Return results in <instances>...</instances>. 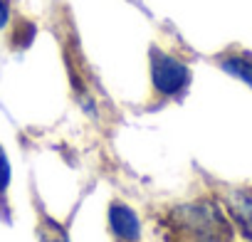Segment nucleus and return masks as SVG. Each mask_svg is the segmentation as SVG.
<instances>
[{
    "instance_id": "nucleus-1",
    "label": "nucleus",
    "mask_w": 252,
    "mask_h": 242,
    "mask_svg": "<svg viewBox=\"0 0 252 242\" xmlns=\"http://www.w3.org/2000/svg\"><path fill=\"white\" fill-rule=\"evenodd\" d=\"M151 79H154V87L161 94L173 96L188 84L190 72L176 57H171V55H166L161 50H154L151 52Z\"/></svg>"
},
{
    "instance_id": "nucleus-2",
    "label": "nucleus",
    "mask_w": 252,
    "mask_h": 242,
    "mask_svg": "<svg viewBox=\"0 0 252 242\" xmlns=\"http://www.w3.org/2000/svg\"><path fill=\"white\" fill-rule=\"evenodd\" d=\"M186 225L200 235H213V230H225L227 232V225L225 220L220 217V212L210 205V203H198V205H188L181 210Z\"/></svg>"
},
{
    "instance_id": "nucleus-3",
    "label": "nucleus",
    "mask_w": 252,
    "mask_h": 242,
    "mask_svg": "<svg viewBox=\"0 0 252 242\" xmlns=\"http://www.w3.org/2000/svg\"><path fill=\"white\" fill-rule=\"evenodd\" d=\"M109 225L114 230L116 237L121 240H139L141 237V222L136 217V212L129 208V205H124V203H114L111 210H109Z\"/></svg>"
},
{
    "instance_id": "nucleus-4",
    "label": "nucleus",
    "mask_w": 252,
    "mask_h": 242,
    "mask_svg": "<svg viewBox=\"0 0 252 242\" xmlns=\"http://www.w3.org/2000/svg\"><path fill=\"white\" fill-rule=\"evenodd\" d=\"M227 208H230L232 220L240 225L242 235L252 240V195H247V193H232L227 198Z\"/></svg>"
},
{
    "instance_id": "nucleus-5",
    "label": "nucleus",
    "mask_w": 252,
    "mask_h": 242,
    "mask_svg": "<svg viewBox=\"0 0 252 242\" xmlns=\"http://www.w3.org/2000/svg\"><path fill=\"white\" fill-rule=\"evenodd\" d=\"M37 237H40V242H69L67 230H64L57 220H52V217H42V220H40Z\"/></svg>"
},
{
    "instance_id": "nucleus-6",
    "label": "nucleus",
    "mask_w": 252,
    "mask_h": 242,
    "mask_svg": "<svg viewBox=\"0 0 252 242\" xmlns=\"http://www.w3.org/2000/svg\"><path fill=\"white\" fill-rule=\"evenodd\" d=\"M222 69L237 79H242L247 87H252V62L245 57H225L222 60Z\"/></svg>"
},
{
    "instance_id": "nucleus-7",
    "label": "nucleus",
    "mask_w": 252,
    "mask_h": 242,
    "mask_svg": "<svg viewBox=\"0 0 252 242\" xmlns=\"http://www.w3.org/2000/svg\"><path fill=\"white\" fill-rule=\"evenodd\" d=\"M8 183H10V163H8L3 149H0V193L8 188Z\"/></svg>"
},
{
    "instance_id": "nucleus-8",
    "label": "nucleus",
    "mask_w": 252,
    "mask_h": 242,
    "mask_svg": "<svg viewBox=\"0 0 252 242\" xmlns=\"http://www.w3.org/2000/svg\"><path fill=\"white\" fill-rule=\"evenodd\" d=\"M10 20V3L8 0H0V30H3Z\"/></svg>"
},
{
    "instance_id": "nucleus-9",
    "label": "nucleus",
    "mask_w": 252,
    "mask_h": 242,
    "mask_svg": "<svg viewBox=\"0 0 252 242\" xmlns=\"http://www.w3.org/2000/svg\"><path fill=\"white\" fill-rule=\"evenodd\" d=\"M200 242H218V240H213V237H205V240H200Z\"/></svg>"
}]
</instances>
